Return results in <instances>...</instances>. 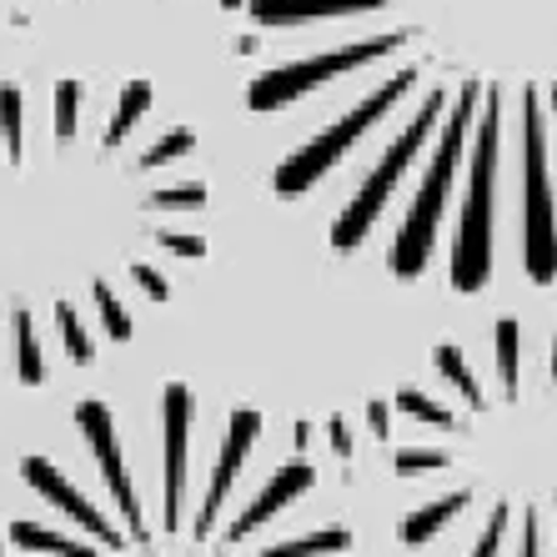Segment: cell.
<instances>
[{
  "label": "cell",
  "instance_id": "1",
  "mask_svg": "<svg viewBox=\"0 0 557 557\" xmlns=\"http://www.w3.org/2000/svg\"><path fill=\"white\" fill-rule=\"evenodd\" d=\"M392 55H403V65L367 86L347 116L286 156L276 166V186L286 196L311 191L367 131L417 96L412 116L332 221V247L342 257L362 247L412 161L428 151L422 186L387 247V267L397 276L428 272L453 186L462 176L447 282L472 297L493 282L497 191L512 156L522 272L537 286L557 282V0H422L417 21L332 46L337 81Z\"/></svg>",
  "mask_w": 557,
  "mask_h": 557
},
{
  "label": "cell",
  "instance_id": "2",
  "mask_svg": "<svg viewBox=\"0 0 557 557\" xmlns=\"http://www.w3.org/2000/svg\"><path fill=\"white\" fill-rule=\"evenodd\" d=\"M493 362H497L493 367L497 382L487 387L478 367H472V357H467V347L437 342L432 367L462 397V412L422 387H403L392 397V407L403 417L447 432L457 447L478 457V472L462 487L407 512L403 522L407 547L432 543L478 497H487V518H482L478 547L467 557H503L512 522H518V557H543L547 522L557 528V322L543 362H532L528 347H522V322L518 317H497Z\"/></svg>",
  "mask_w": 557,
  "mask_h": 557
},
{
  "label": "cell",
  "instance_id": "3",
  "mask_svg": "<svg viewBox=\"0 0 557 557\" xmlns=\"http://www.w3.org/2000/svg\"><path fill=\"white\" fill-rule=\"evenodd\" d=\"M76 428L86 432L96 453V467H101L106 487L116 497V507L126 512V522L136 528V537H146V518H141V497L131 487V472H126V457H121V437H116V422H111V407L106 403H81L76 407Z\"/></svg>",
  "mask_w": 557,
  "mask_h": 557
},
{
  "label": "cell",
  "instance_id": "4",
  "mask_svg": "<svg viewBox=\"0 0 557 557\" xmlns=\"http://www.w3.org/2000/svg\"><path fill=\"white\" fill-rule=\"evenodd\" d=\"M257 432H261V412H251V407H236L232 422H226L221 457H216V467H211L207 503H201V512H196V537H207V532L216 528L221 507H226V497H232V487H236V478H242V467H247L251 447H257Z\"/></svg>",
  "mask_w": 557,
  "mask_h": 557
},
{
  "label": "cell",
  "instance_id": "5",
  "mask_svg": "<svg viewBox=\"0 0 557 557\" xmlns=\"http://www.w3.org/2000/svg\"><path fill=\"white\" fill-rule=\"evenodd\" d=\"M161 432H166V487H161V518L166 528H182L186 507V447H191V392L171 382L161 397Z\"/></svg>",
  "mask_w": 557,
  "mask_h": 557
},
{
  "label": "cell",
  "instance_id": "6",
  "mask_svg": "<svg viewBox=\"0 0 557 557\" xmlns=\"http://www.w3.org/2000/svg\"><path fill=\"white\" fill-rule=\"evenodd\" d=\"M21 478H26L30 487H36V493L46 497L51 507H61V512H65L71 522H76V528H86L91 537H101L106 547H116V553L126 547V537H121V532L101 518V507L86 503V493H81V487H76L71 478H61V472H55V467L46 462V457H26V462H21Z\"/></svg>",
  "mask_w": 557,
  "mask_h": 557
},
{
  "label": "cell",
  "instance_id": "7",
  "mask_svg": "<svg viewBox=\"0 0 557 557\" xmlns=\"http://www.w3.org/2000/svg\"><path fill=\"white\" fill-rule=\"evenodd\" d=\"M311 482H317V472H311V462H301V457L297 462H286V467H276L272 478H267V487H261V493L232 518V528H226V547H236L242 537H251L257 528H267L276 512H286V507L307 493Z\"/></svg>",
  "mask_w": 557,
  "mask_h": 557
},
{
  "label": "cell",
  "instance_id": "8",
  "mask_svg": "<svg viewBox=\"0 0 557 557\" xmlns=\"http://www.w3.org/2000/svg\"><path fill=\"white\" fill-rule=\"evenodd\" d=\"M351 547V532L337 528V522H326L317 532H301V537H286V543H272L261 547V557H337Z\"/></svg>",
  "mask_w": 557,
  "mask_h": 557
},
{
  "label": "cell",
  "instance_id": "9",
  "mask_svg": "<svg viewBox=\"0 0 557 557\" xmlns=\"http://www.w3.org/2000/svg\"><path fill=\"white\" fill-rule=\"evenodd\" d=\"M11 543L26 547V553H51V557H101L96 547L71 543V537H61V532H51V528H40V522H30V518H15L11 522Z\"/></svg>",
  "mask_w": 557,
  "mask_h": 557
},
{
  "label": "cell",
  "instance_id": "10",
  "mask_svg": "<svg viewBox=\"0 0 557 557\" xmlns=\"http://www.w3.org/2000/svg\"><path fill=\"white\" fill-rule=\"evenodd\" d=\"M151 111V86L146 81H131L126 91H121V101H116V111H111V126H106V146H121L131 136V126Z\"/></svg>",
  "mask_w": 557,
  "mask_h": 557
},
{
  "label": "cell",
  "instance_id": "11",
  "mask_svg": "<svg viewBox=\"0 0 557 557\" xmlns=\"http://www.w3.org/2000/svg\"><path fill=\"white\" fill-rule=\"evenodd\" d=\"M11 326H15V367H21V382H26V387H40V382H46V367H40V342H36L30 311H15Z\"/></svg>",
  "mask_w": 557,
  "mask_h": 557
},
{
  "label": "cell",
  "instance_id": "12",
  "mask_svg": "<svg viewBox=\"0 0 557 557\" xmlns=\"http://www.w3.org/2000/svg\"><path fill=\"white\" fill-rule=\"evenodd\" d=\"M0 141H5L11 161L26 156V116H21V91L15 86H0Z\"/></svg>",
  "mask_w": 557,
  "mask_h": 557
},
{
  "label": "cell",
  "instance_id": "13",
  "mask_svg": "<svg viewBox=\"0 0 557 557\" xmlns=\"http://www.w3.org/2000/svg\"><path fill=\"white\" fill-rule=\"evenodd\" d=\"M76 116H81V86L76 81H61L55 86V141H71L76 136Z\"/></svg>",
  "mask_w": 557,
  "mask_h": 557
},
{
  "label": "cell",
  "instance_id": "14",
  "mask_svg": "<svg viewBox=\"0 0 557 557\" xmlns=\"http://www.w3.org/2000/svg\"><path fill=\"white\" fill-rule=\"evenodd\" d=\"M55 322H61L65 351H71L76 362H91V337H86V326H81V317H76V307H71V301H61V307H55Z\"/></svg>",
  "mask_w": 557,
  "mask_h": 557
},
{
  "label": "cell",
  "instance_id": "15",
  "mask_svg": "<svg viewBox=\"0 0 557 557\" xmlns=\"http://www.w3.org/2000/svg\"><path fill=\"white\" fill-rule=\"evenodd\" d=\"M91 292H96V307H101V317H106L111 342H131V317H126V307L116 301V292H111L106 282H91Z\"/></svg>",
  "mask_w": 557,
  "mask_h": 557
},
{
  "label": "cell",
  "instance_id": "16",
  "mask_svg": "<svg viewBox=\"0 0 557 557\" xmlns=\"http://www.w3.org/2000/svg\"><path fill=\"white\" fill-rule=\"evenodd\" d=\"M196 146V136L191 131H171V136H161L156 146H146L141 151V161L136 166H166V161H176V156H186Z\"/></svg>",
  "mask_w": 557,
  "mask_h": 557
},
{
  "label": "cell",
  "instance_id": "17",
  "mask_svg": "<svg viewBox=\"0 0 557 557\" xmlns=\"http://www.w3.org/2000/svg\"><path fill=\"white\" fill-rule=\"evenodd\" d=\"M201 201H207V186H201V182L166 186V191H156V196H151V207H161V211H196Z\"/></svg>",
  "mask_w": 557,
  "mask_h": 557
},
{
  "label": "cell",
  "instance_id": "18",
  "mask_svg": "<svg viewBox=\"0 0 557 557\" xmlns=\"http://www.w3.org/2000/svg\"><path fill=\"white\" fill-rule=\"evenodd\" d=\"M367 428H372L376 442L392 437V403L387 397H372V403H367Z\"/></svg>",
  "mask_w": 557,
  "mask_h": 557
},
{
  "label": "cell",
  "instance_id": "19",
  "mask_svg": "<svg viewBox=\"0 0 557 557\" xmlns=\"http://www.w3.org/2000/svg\"><path fill=\"white\" fill-rule=\"evenodd\" d=\"M326 437H332V453H337L342 462H351V453H357V442H351L347 417H332V422H326Z\"/></svg>",
  "mask_w": 557,
  "mask_h": 557
},
{
  "label": "cell",
  "instance_id": "20",
  "mask_svg": "<svg viewBox=\"0 0 557 557\" xmlns=\"http://www.w3.org/2000/svg\"><path fill=\"white\" fill-rule=\"evenodd\" d=\"M131 276H136V282H141V286H146V297H156V301H166V292H171V286H166V276L156 272V267H146V261H136V267H131Z\"/></svg>",
  "mask_w": 557,
  "mask_h": 557
},
{
  "label": "cell",
  "instance_id": "21",
  "mask_svg": "<svg viewBox=\"0 0 557 557\" xmlns=\"http://www.w3.org/2000/svg\"><path fill=\"white\" fill-rule=\"evenodd\" d=\"M161 247H166V251H176V257H201V251H207V242H201V236L166 232V236H161Z\"/></svg>",
  "mask_w": 557,
  "mask_h": 557
},
{
  "label": "cell",
  "instance_id": "22",
  "mask_svg": "<svg viewBox=\"0 0 557 557\" xmlns=\"http://www.w3.org/2000/svg\"><path fill=\"white\" fill-rule=\"evenodd\" d=\"M221 5H226V11H236V5H247V0H221Z\"/></svg>",
  "mask_w": 557,
  "mask_h": 557
}]
</instances>
